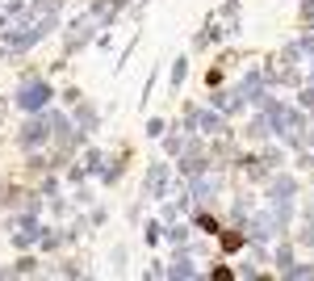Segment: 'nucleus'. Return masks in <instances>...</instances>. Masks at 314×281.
Wrapping results in <instances>:
<instances>
[{
	"label": "nucleus",
	"instance_id": "f257e3e1",
	"mask_svg": "<svg viewBox=\"0 0 314 281\" xmlns=\"http://www.w3.org/2000/svg\"><path fill=\"white\" fill-rule=\"evenodd\" d=\"M239 243H243V235H239V231H226V235H222V248H226V252H235Z\"/></svg>",
	"mask_w": 314,
	"mask_h": 281
}]
</instances>
